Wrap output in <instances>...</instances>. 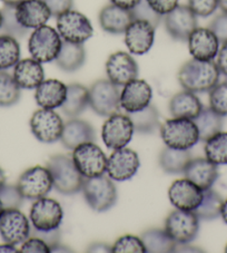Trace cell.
Listing matches in <instances>:
<instances>
[{"label":"cell","mask_w":227,"mask_h":253,"mask_svg":"<svg viewBox=\"0 0 227 253\" xmlns=\"http://www.w3.org/2000/svg\"><path fill=\"white\" fill-rule=\"evenodd\" d=\"M220 69L213 60L190 59L181 67L177 80L185 90L191 93L209 91L220 82Z\"/></svg>","instance_id":"6da1fadb"},{"label":"cell","mask_w":227,"mask_h":253,"mask_svg":"<svg viewBox=\"0 0 227 253\" xmlns=\"http://www.w3.org/2000/svg\"><path fill=\"white\" fill-rule=\"evenodd\" d=\"M47 168L51 173L54 187L62 194L73 195L81 190L85 177L78 171L73 158L54 155L48 161Z\"/></svg>","instance_id":"7a4b0ae2"},{"label":"cell","mask_w":227,"mask_h":253,"mask_svg":"<svg viewBox=\"0 0 227 253\" xmlns=\"http://www.w3.org/2000/svg\"><path fill=\"white\" fill-rule=\"evenodd\" d=\"M81 191L87 204L96 212H106L116 204L117 189L112 178L105 174L85 177Z\"/></svg>","instance_id":"3957f363"},{"label":"cell","mask_w":227,"mask_h":253,"mask_svg":"<svg viewBox=\"0 0 227 253\" xmlns=\"http://www.w3.org/2000/svg\"><path fill=\"white\" fill-rule=\"evenodd\" d=\"M160 136L166 146L176 150H190L199 141L198 129L194 121L176 117L166 121L160 126Z\"/></svg>","instance_id":"277c9868"},{"label":"cell","mask_w":227,"mask_h":253,"mask_svg":"<svg viewBox=\"0 0 227 253\" xmlns=\"http://www.w3.org/2000/svg\"><path fill=\"white\" fill-rule=\"evenodd\" d=\"M62 46L63 38L60 37L59 33L47 25L35 29L28 42V50L32 58L41 64L55 60Z\"/></svg>","instance_id":"5b68a950"},{"label":"cell","mask_w":227,"mask_h":253,"mask_svg":"<svg viewBox=\"0 0 227 253\" xmlns=\"http://www.w3.org/2000/svg\"><path fill=\"white\" fill-rule=\"evenodd\" d=\"M88 91L89 106L96 114L109 117L118 113L120 108L118 86L109 80H99L90 86Z\"/></svg>","instance_id":"8992f818"},{"label":"cell","mask_w":227,"mask_h":253,"mask_svg":"<svg viewBox=\"0 0 227 253\" xmlns=\"http://www.w3.org/2000/svg\"><path fill=\"white\" fill-rule=\"evenodd\" d=\"M57 32L65 42L84 43L93 36L94 28L84 14L71 9L57 17Z\"/></svg>","instance_id":"52a82bcc"},{"label":"cell","mask_w":227,"mask_h":253,"mask_svg":"<svg viewBox=\"0 0 227 253\" xmlns=\"http://www.w3.org/2000/svg\"><path fill=\"white\" fill-rule=\"evenodd\" d=\"M73 160L84 177H95L106 173L108 159L94 142L77 146L73 152Z\"/></svg>","instance_id":"ba28073f"},{"label":"cell","mask_w":227,"mask_h":253,"mask_svg":"<svg viewBox=\"0 0 227 253\" xmlns=\"http://www.w3.org/2000/svg\"><path fill=\"white\" fill-rule=\"evenodd\" d=\"M16 185L24 199L38 200L49 193L54 187V182L48 168L37 165L26 169Z\"/></svg>","instance_id":"9c48e42d"},{"label":"cell","mask_w":227,"mask_h":253,"mask_svg":"<svg viewBox=\"0 0 227 253\" xmlns=\"http://www.w3.org/2000/svg\"><path fill=\"white\" fill-rule=\"evenodd\" d=\"M30 129L39 142L51 144L60 141L64 122L58 113L48 108H40L30 119Z\"/></svg>","instance_id":"30bf717a"},{"label":"cell","mask_w":227,"mask_h":253,"mask_svg":"<svg viewBox=\"0 0 227 253\" xmlns=\"http://www.w3.org/2000/svg\"><path fill=\"white\" fill-rule=\"evenodd\" d=\"M165 231L176 243H189L197 237L199 219L193 211L176 209L166 217Z\"/></svg>","instance_id":"8fae6325"},{"label":"cell","mask_w":227,"mask_h":253,"mask_svg":"<svg viewBox=\"0 0 227 253\" xmlns=\"http://www.w3.org/2000/svg\"><path fill=\"white\" fill-rule=\"evenodd\" d=\"M135 133L133 122L128 115L116 113L109 116L102 129V137L109 150H119L126 147L132 141Z\"/></svg>","instance_id":"7c38bea8"},{"label":"cell","mask_w":227,"mask_h":253,"mask_svg":"<svg viewBox=\"0 0 227 253\" xmlns=\"http://www.w3.org/2000/svg\"><path fill=\"white\" fill-rule=\"evenodd\" d=\"M63 217L64 211L60 203L46 196L36 200L30 209V221L34 229L38 231L59 229Z\"/></svg>","instance_id":"4fadbf2b"},{"label":"cell","mask_w":227,"mask_h":253,"mask_svg":"<svg viewBox=\"0 0 227 253\" xmlns=\"http://www.w3.org/2000/svg\"><path fill=\"white\" fill-rule=\"evenodd\" d=\"M30 223L19 209H7L0 217V235L7 243H23L30 237Z\"/></svg>","instance_id":"5bb4252c"},{"label":"cell","mask_w":227,"mask_h":253,"mask_svg":"<svg viewBox=\"0 0 227 253\" xmlns=\"http://www.w3.org/2000/svg\"><path fill=\"white\" fill-rule=\"evenodd\" d=\"M141 161L138 154L132 148L123 147L115 150L107 160L108 176L114 181H127L130 180L137 173Z\"/></svg>","instance_id":"9a60e30c"},{"label":"cell","mask_w":227,"mask_h":253,"mask_svg":"<svg viewBox=\"0 0 227 253\" xmlns=\"http://www.w3.org/2000/svg\"><path fill=\"white\" fill-rule=\"evenodd\" d=\"M197 27V16L189 6L178 5L165 15L166 32L175 41L187 42L189 35Z\"/></svg>","instance_id":"2e32d148"},{"label":"cell","mask_w":227,"mask_h":253,"mask_svg":"<svg viewBox=\"0 0 227 253\" xmlns=\"http://www.w3.org/2000/svg\"><path fill=\"white\" fill-rule=\"evenodd\" d=\"M138 65L134 57L125 51H116L106 62L107 78L117 86H125L138 77Z\"/></svg>","instance_id":"e0dca14e"},{"label":"cell","mask_w":227,"mask_h":253,"mask_svg":"<svg viewBox=\"0 0 227 253\" xmlns=\"http://www.w3.org/2000/svg\"><path fill=\"white\" fill-rule=\"evenodd\" d=\"M204 191L187 178L176 180L168 190L170 203L178 210L194 211L202 202Z\"/></svg>","instance_id":"ac0fdd59"},{"label":"cell","mask_w":227,"mask_h":253,"mask_svg":"<svg viewBox=\"0 0 227 253\" xmlns=\"http://www.w3.org/2000/svg\"><path fill=\"white\" fill-rule=\"evenodd\" d=\"M125 34V43L135 55H144L151 50L155 41V27L145 20L135 19Z\"/></svg>","instance_id":"d6986e66"},{"label":"cell","mask_w":227,"mask_h":253,"mask_svg":"<svg viewBox=\"0 0 227 253\" xmlns=\"http://www.w3.org/2000/svg\"><path fill=\"white\" fill-rule=\"evenodd\" d=\"M152 90L144 80H134L124 86L120 93V107L127 113L142 111L151 104Z\"/></svg>","instance_id":"ffe728a7"},{"label":"cell","mask_w":227,"mask_h":253,"mask_svg":"<svg viewBox=\"0 0 227 253\" xmlns=\"http://www.w3.org/2000/svg\"><path fill=\"white\" fill-rule=\"evenodd\" d=\"M189 54L194 59L213 60L220 50V41L209 28L197 27L189 35Z\"/></svg>","instance_id":"44dd1931"},{"label":"cell","mask_w":227,"mask_h":253,"mask_svg":"<svg viewBox=\"0 0 227 253\" xmlns=\"http://www.w3.org/2000/svg\"><path fill=\"white\" fill-rule=\"evenodd\" d=\"M17 20L23 27L36 29L46 25L51 12L42 0H24L15 7Z\"/></svg>","instance_id":"7402d4cb"},{"label":"cell","mask_w":227,"mask_h":253,"mask_svg":"<svg viewBox=\"0 0 227 253\" xmlns=\"http://www.w3.org/2000/svg\"><path fill=\"white\" fill-rule=\"evenodd\" d=\"M185 178L193 182L203 191L212 189L218 178V168L208 159H191L184 171Z\"/></svg>","instance_id":"603a6c76"},{"label":"cell","mask_w":227,"mask_h":253,"mask_svg":"<svg viewBox=\"0 0 227 253\" xmlns=\"http://www.w3.org/2000/svg\"><path fill=\"white\" fill-rule=\"evenodd\" d=\"M99 25L103 30L113 35L124 34L134 20L132 10L124 9L116 5L105 6L99 12Z\"/></svg>","instance_id":"cb8c5ba5"},{"label":"cell","mask_w":227,"mask_h":253,"mask_svg":"<svg viewBox=\"0 0 227 253\" xmlns=\"http://www.w3.org/2000/svg\"><path fill=\"white\" fill-rule=\"evenodd\" d=\"M95 138V129L89 123L78 119H72L64 124L60 142L68 150L74 151L81 144L94 142Z\"/></svg>","instance_id":"d4e9b609"},{"label":"cell","mask_w":227,"mask_h":253,"mask_svg":"<svg viewBox=\"0 0 227 253\" xmlns=\"http://www.w3.org/2000/svg\"><path fill=\"white\" fill-rule=\"evenodd\" d=\"M67 96V85L58 80H46L36 88L35 99L41 108L62 107Z\"/></svg>","instance_id":"484cf974"},{"label":"cell","mask_w":227,"mask_h":253,"mask_svg":"<svg viewBox=\"0 0 227 253\" xmlns=\"http://www.w3.org/2000/svg\"><path fill=\"white\" fill-rule=\"evenodd\" d=\"M14 78L20 88L34 89L45 81L41 63L34 58L21 59L15 65Z\"/></svg>","instance_id":"4316f807"},{"label":"cell","mask_w":227,"mask_h":253,"mask_svg":"<svg viewBox=\"0 0 227 253\" xmlns=\"http://www.w3.org/2000/svg\"><path fill=\"white\" fill-rule=\"evenodd\" d=\"M203 107V104L195 93L185 89L174 95L169 102V113L176 119L194 120Z\"/></svg>","instance_id":"83f0119b"},{"label":"cell","mask_w":227,"mask_h":253,"mask_svg":"<svg viewBox=\"0 0 227 253\" xmlns=\"http://www.w3.org/2000/svg\"><path fill=\"white\" fill-rule=\"evenodd\" d=\"M86 60V50L82 43L63 41V46L55 62L62 71L74 73L80 69Z\"/></svg>","instance_id":"f1b7e54d"},{"label":"cell","mask_w":227,"mask_h":253,"mask_svg":"<svg viewBox=\"0 0 227 253\" xmlns=\"http://www.w3.org/2000/svg\"><path fill=\"white\" fill-rule=\"evenodd\" d=\"M89 106V91L84 85L71 84L67 86V96L62 106L65 115L76 119L86 107Z\"/></svg>","instance_id":"f546056e"},{"label":"cell","mask_w":227,"mask_h":253,"mask_svg":"<svg viewBox=\"0 0 227 253\" xmlns=\"http://www.w3.org/2000/svg\"><path fill=\"white\" fill-rule=\"evenodd\" d=\"M191 160L189 150H176L166 146L159 154V165L163 171L169 174L184 173Z\"/></svg>","instance_id":"4dcf8cb0"},{"label":"cell","mask_w":227,"mask_h":253,"mask_svg":"<svg viewBox=\"0 0 227 253\" xmlns=\"http://www.w3.org/2000/svg\"><path fill=\"white\" fill-rule=\"evenodd\" d=\"M141 239L147 253H169L174 252L176 247V242L169 237L165 229L147 230L142 233Z\"/></svg>","instance_id":"1f68e13d"},{"label":"cell","mask_w":227,"mask_h":253,"mask_svg":"<svg viewBox=\"0 0 227 253\" xmlns=\"http://www.w3.org/2000/svg\"><path fill=\"white\" fill-rule=\"evenodd\" d=\"M197 126L199 141L206 142L223 128V116L218 115L211 107H203L198 116L193 120Z\"/></svg>","instance_id":"d6a6232c"},{"label":"cell","mask_w":227,"mask_h":253,"mask_svg":"<svg viewBox=\"0 0 227 253\" xmlns=\"http://www.w3.org/2000/svg\"><path fill=\"white\" fill-rule=\"evenodd\" d=\"M128 116L133 122L135 132L139 134H152L159 127V113L151 104L142 111L128 113Z\"/></svg>","instance_id":"836d02e7"},{"label":"cell","mask_w":227,"mask_h":253,"mask_svg":"<svg viewBox=\"0 0 227 253\" xmlns=\"http://www.w3.org/2000/svg\"><path fill=\"white\" fill-rule=\"evenodd\" d=\"M224 200L216 191L212 189L205 190L202 202L193 211L199 220L211 221L221 216V210Z\"/></svg>","instance_id":"e575fe53"},{"label":"cell","mask_w":227,"mask_h":253,"mask_svg":"<svg viewBox=\"0 0 227 253\" xmlns=\"http://www.w3.org/2000/svg\"><path fill=\"white\" fill-rule=\"evenodd\" d=\"M205 155L214 164L227 165V132L217 133L205 142Z\"/></svg>","instance_id":"d590c367"},{"label":"cell","mask_w":227,"mask_h":253,"mask_svg":"<svg viewBox=\"0 0 227 253\" xmlns=\"http://www.w3.org/2000/svg\"><path fill=\"white\" fill-rule=\"evenodd\" d=\"M20 60V46L17 39L9 35H0V71H6Z\"/></svg>","instance_id":"8d00e7d4"},{"label":"cell","mask_w":227,"mask_h":253,"mask_svg":"<svg viewBox=\"0 0 227 253\" xmlns=\"http://www.w3.org/2000/svg\"><path fill=\"white\" fill-rule=\"evenodd\" d=\"M20 89L14 76L5 71H0V106L9 107L18 103Z\"/></svg>","instance_id":"74e56055"},{"label":"cell","mask_w":227,"mask_h":253,"mask_svg":"<svg viewBox=\"0 0 227 253\" xmlns=\"http://www.w3.org/2000/svg\"><path fill=\"white\" fill-rule=\"evenodd\" d=\"M209 107L218 115L227 116V81L218 82L209 90Z\"/></svg>","instance_id":"f35d334b"},{"label":"cell","mask_w":227,"mask_h":253,"mask_svg":"<svg viewBox=\"0 0 227 253\" xmlns=\"http://www.w3.org/2000/svg\"><path fill=\"white\" fill-rule=\"evenodd\" d=\"M2 27L1 29L5 32L6 35L17 38L24 37L27 34L28 29L23 27L17 20L15 14V7L5 6L2 8Z\"/></svg>","instance_id":"ab89813d"},{"label":"cell","mask_w":227,"mask_h":253,"mask_svg":"<svg viewBox=\"0 0 227 253\" xmlns=\"http://www.w3.org/2000/svg\"><path fill=\"white\" fill-rule=\"evenodd\" d=\"M114 253H147L141 238L135 235H123L112 247Z\"/></svg>","instance_id":"60d3db41"},{"label":"cell","mask_w":227,"mask_h":253,"mask_svg":"<svg viewBox=\"0 0 227 253\" xmlns=\"http://www.w3.org/2000/svg\"><path fill=\"white\" fill-rule=\"evenodd\" d=\"M132 14L135 19L145 20L151 23L154 27H158V25L161 21V15L156 12L152 8L148 5L146 0H141L136 6L132 9Z\"/></svg>","instance_id":"b9f144b4"},{"label":"cell","mask_w":227,"mask_h":253,"mask_svg":"<svg viewBox=\"0 0 227 253\" xmlns=\"http://www.w3.org/2000/svg\"><path fill=\"white\" fill-rule=\"evenodd\" d=\"M0 201H1L3 209H19L23 204L24 196L18 190L17 185L5 184L0 189Z\"/></svg>","instance_id":"7bdbcfd3"},{"label":"cell","mask_w":227,"mask_h":253,"mask_svg":"<svg viewBox=\"0 0 227 253\" xmlns=\"http://www.w3.org/2000/svg\"><path fill=\"white\" fill-rule=\"evenodd\" d=\"M189 9L197 17L206 18L218 8V0H189Z\"/></svg>","instance_id":"ee69618b"},{"label":"cell","mask_w":227,"mask_h":253,"mask_svg":"<svg viewBox=\"0 0 227 253\" xmlns=\"http://www.w3.org/2000/svg\"><path fill=\"white\" fill-rule=\"evenodd\" d=\"M19 252L21 253H50V248L48 244L38 237H32L25 240Z\"/></svg>","instance_id":"f6af8a7d"},{"label":"cell","mask_w":227,"mask_h":253,"mask_svg":"<svg viewBox=\"0 0 227 253\" xmlns=\"http://www.w3.org/2000/svg\"><path fill=\"white\" fill-rule=\"evenodd\" d=\"M209 29L215 34L218 41L221 43L227 42V14L223 12V14L216 16L215 18L212 20L209 24Z\"/></svg>","instance_id":"bcb514c9"},{"label":"cell","mask_w":227,"mask_h":253,"mask_svg":"<svg viewBox=\"0 0 227 253\" xmlns=\"http://www.w3.org/2000/svg\"><path fill=\"white\" fill-rule=\"evenodd\" d=\"M50 10L52 17H58L63 12L71 10L74 6V0H42Z\"/></svg>","instance_id":"7dc6e473"},{"label":"cell","mask_w":227,"mask_h":253,"mask_svg":"<svg viewBox=\"0 0 227 253\" xmlns=\"http://www.w3.org/2000/svg\"><path fill=\"white\" fill-rule=\"evenodd\" d=\"M30 235H34V237H38L43 240L49 246L50 250L54 247H56L57 244L60 243V231L58 229L51 231H38L34 229L33 232H30Z\"/></svg>","instance_id":"c3c4849f"},{"label":"cell","mask_w":227,"mask_h":253,"mask_svg":"<svg viewBox=\"0 0 227 253\" xmlns=\"http://www.w3.org/2000/svg\"><path fill=\"white\" fill-rule=\"evenodd\" d=\"M148 5L159 15L165 16L178 6V0H146Z\"/></svg>","instance_id":"681fc988"},{"label":"cell","mask_w":227,"mask_h":253,"mask_svg":"<svg viewBox=\"0 0 227 253\" xmlns=\"http://www.w3.org/2000/svg\"><path fill=\"white\" fill-rule=\"evenodd\" d=\"M216 65L220 73L227 77V42H223L216 56Z\"/></svg>","instance_id":"f907efd6"},{"label":"cell","mask_w":227,"mask_h":253,"mask_svg":"<svg viewBox=\"0 0 227 253\" xmlns=\"http://www.w3.org/2000/svg\"><path fill=\"white\" fill-rule=\"evenodd\" d=\"M87 252H102V253H112V247H109L107 243L104 242H95L90 244L88 249L86 250Z\"/></svg>","instance_id":"816d5d0a"},{"label":"cell","mask_w":227,"mask_h":253,"mask_svg":"<svg viewBox=\"0 0 227 253\" xmlns=\"http://www.w3.org/2000/svg\"><path fill=\"white\" fill-rule=\"evenodd\" d=\"M139 1L141 0H111V3L124 8V9L132 10Z\"/></svg>","instance_id":"f5cc1de1"},{"label":"cell","mask_w":227,"mask_h":253,"mask_svg":"<svg viewBox=\"0 0 227 253\" xmlns=\"http://www.w3.org/2000/svg\"><path fill=\"white\" fill-rule=\"evenodd\" d=\"M19 252L17 250L14 244L5 242L3 244H0V253H17Z\"/></svg>","instance_id":"db71d44e"},{"label":"cell","mask_w":227,"mask_h":253,"mask_svg":"<svg viewBox=\"0 0 227 253\" xmlns=\"http://www.w3.org/2000/svg\"><path fill=\"white\" fill-rule=\"evenodd\" d=\"M50 252H72V250L67 247L62 246V243H59V244H57L56 247L52 248Z\"/></svg>","instance_id":"11a10c76"},{"label":"cell","mask_w":227,"mask_h":253,"mask_svg":"<svg viewBox=\"0 0 227 253\" xmlns=\"http://www.w3.org/2000/svg\"><path fill=\"white\" fill-rule=\"evenodd\" d=\"M221 216L223 221L225 222L227 224V199L223 202V206H222V210H221Z\"/></svg>","instance_id":"9f6ffc18"},{"label":"cell","mask_w":227,"mask_h":253,"mask_svg":"<svg viewBox=\"0 0 227 253\" xmlns=\"http://www.w3.org/2000/svg\"><path fill=\"white\" fill-rule=\"evenodd\" d=\"M1 1L5 3V6H12V7H16L18 3H20L21 1H24V0H1Z\"/></svg>","instance_id":"6f0895ef"},{"label":"cell","mask_w":227,"mask_h":253,"mask_svg":"<svg viewBox=\"0 0 227 253\" xmlns=\"http://www.w3.org/2000/svg\"><path fill=\"white\" fill-rule=\"evenodd\" d=\"M218 7L221 8L223 12L227 14V0H218Z\"/></svg>","instance_id":"680465c9"},{"label":"cell","mask_w":227,"mask_h":253,"mask_svg":"<svg viewBox=\"0 0 227 253\" xmlns=\"http://www.w3.org/2000/svg\"><path fill=\"white\" fill-rule=\"evenodd\" d=\"M6 184V176H5V173L1 169H0V189Z\"/></svg>","instance_id":"91938a15"},{"label":"cell","mask_w":227,"mask_h":253,"mask_svg":"<svg viewBox=\"0 0 227 253\" xmlns=\"http://www.w3.org/2000/svg\"><path fill=\"white\" fill-rule=\"evenodd\" d=\"M3 211H5V209H3V206H2L1 201H0V217H1V215H2Z\"/></svg>","instance_id":"94428289"},{"label":"cell","mask_w":227,"mask_h":253,"mask_svg":"<svg viewBox=\"0 0 227 253\" xmlns=\"http://www.w3.org/2000/svg\"><path fill=\"white\" fill-rule=\"evenodd\" d=\"M2 27V11L0 10V29Z\"/></svg>","instance_id":"6125c7cd"},{"label":"cell","mask_w":227,"mask_h":253,"mask_svg":"<svg viewBox=\"0 0 227 253\" xmlns=\"http://www.w3.org/2000/svg\"><path fill=\"white\" fill-rule=\"evenodd\" d=\"M225 252L227 253V244H226V247H225Z\"/></svg>","instance_id":"be15d7a7"}]
</instances>
